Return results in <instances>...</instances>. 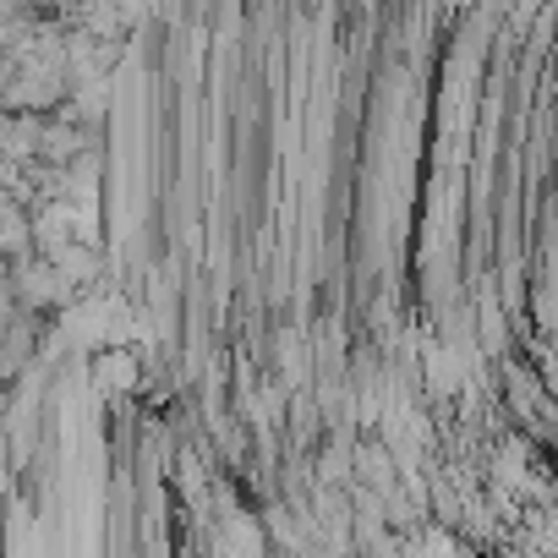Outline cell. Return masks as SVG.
I'll list each match as a JSON object with an SVG mask.
<instances>
[{"label": "cell", "mask_w": 558, "mask_h": 558, "mask_svg": "<svg viewBox=\"0 0 558 558\" xmlns=\"http://www.w3.org/2000/svg\"><path fill=\"white\" fill-rule=\"evenodd\" d=\"M356 465H362V476H367L378 493H389V487H395V454H389V449H362V454H356Z\"/></svg>", "instance_id": "6da1fadb"}]
</instances>
